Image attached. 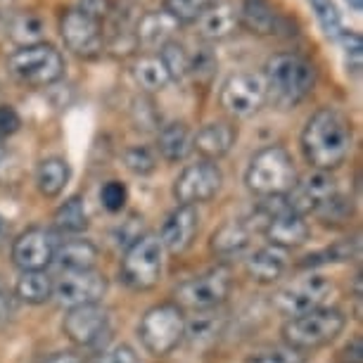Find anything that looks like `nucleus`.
<instances>
[{"instance_id": "nucleus-3", "label": "nucleus", "mask_w": 363, "mask_h": 363, "mask_svg": "<svg viewBox=\"0 0 363 363\" xmlns=\"http://www.w3.org/2000/svg\"><path fill=\"white\" fill-rule=\"evenodd\" d=\"M245 183L259 197H285L297 183V169L290 152L280 145H269L252 157Z\"/></svg>"}, {"instance_id": "nucleus-28", "label": "nucleus", "mask_w": 363, "mask_h": 363, "mask_svg": "<svg viewBox=\"0 0 363 363\" xmlns=\"http://www.w3.org/2000/svg\"><path fill=\"white\" fill-rule=\"evenodd\" d=\"M133 79L145 93H160L169 86V72L162 65L160 55H143L133 62Z\"/></svg>"}, {"instance_id": "nucleus-23", "label": "nucleus", "mask_w": 363, "mask_h": 363, "mask_svg": "<svg viewBox=\"0 0 363 363\" xmlns=\"http://www.w3.org/2000/svg\"><path fill=\"white\" fill-rule=\"evenodd\" d=\"M98 257L100 252L91 240H67V242L57 245V252H55V262L67 273L93 271V266L98 264Z\"/></svg>"}, {"instance_id": "nucleus-31", "label": "nucleus", "mask_w": 363, "mask_h": 363, "mask_svg": "<svg viewBox=\"0 0 363 363\" xmlns=\"http://www.w3.org/2000/svg\"><path fill=\"white\" fill-rule=\"evenodd\" d=\"M160 60H162V65L167 67L171 81L183 79L190 69V55L186 50V45L178 43V40H167V43L162 45Z\"/></svg>"}, {"instance_id": "nucleus-30", "label": "nucleus", "mask_w": 363, "mask_h": 363, "mask_svg": "<svg viewBox=\"0 0 363 363\" xmlns=\"http://www.w3.org/2000/svg\"><path fill=\"white\" fill-rule=\"evenodd\" d=\"M52 221H55V228L60 233H69V235L84 233L88 228V214H86L84 197L74 195L65 204H60L52 216Z\"/></svg>"}, {"instance_id": "nucleus-47", "label": "nucleus", "mask_w": 363, "mask_h": 363, "mask_svg": "<svg viewBox=\"0 0 363 363\" xmlns=\"http://www.w3.org/2000/svg\"><path fill=\"white\" fill-rule=\"evenodd\" d=\"M3 292H5V285H3V278H0V299H3Z\"/></svg>"}, {"instance_id": "nucleus-22", "label": "nucleus", "mask_w": 363, "mask_h": 363, "mask_svg": "<svg viewBox=\"0 0 363 363\" xmlns=\"http://www.w3.org/2000/svg\"><path fill=\"white\" fill-rule=\"evenodd\" d=\"M240 26L257 36H271L278 29V12L269 0H245L238 10Z\"/></svg>"}, {"instance_id": "nucleus-16", "label": "nucleus", "mask_w": 363, "mask_h": 363, "mask_svg": "<svg viewBox=\"0 0 363 363\" xmlns=\"http://www.w3.org/2000/svg\"><path fill=\"white\" fill-rule=\"evenodd\" d=\"M107 309H102L100 304H86L69 309L62 320L65 335L79 347H95L102 340V335H107Z\"/></svg>"}, {"instance_id": "nucleus-13", "label": "nucleus", "mask_w": 363, "mask_h": 363, "mask_svg": "<svg viewBox=\"0 0 363 363\" xmlns=\"http://www.w3.org/2000/svg\"><path fill=\"white\" fill-rule=\"evenodd\" d=\"M57 252V238L52 230L43 225H31L12 242V262L17 269L26 271H45L55 262Z\"/></svg>"}, {"instance_id": "nucleus-6", "label": "nucleus", "mask_w": 363, "mask_h": 363, "mask_svg": "<svg viewBox=\"0 0 363 363\" xmlns=\"http://www.w3.org/2000/svg\"><path fill=\"white\" fill-rule=\"evenodd\" d=\"M138 337L147 354L167 356L186 337V316L178 304H157L143 313Z\"/></svg>"}, {"instance_id": "nucleus-17", "label": "nucleus", "mask_w": 363, "mask_h": 363, "mask_svg": "<svg viewBox=\"0 0 363 363\" xmlns=\"http://www.w3.org/2000/svg\"><path fill=\"white\" fill-rule=\"evenodd\" d=\"M200 230V214L195 207H186V204H178L171 214L164 218L160 242L164 250H169L171 255H183Z\"/></svg>"}, {"instance_id": "nucleus-18", "label": "nucleus", "mask_w": 363, "mask_h": 363, "mask_svg": "<svg viewBox=\"0 0 363 363\" xmlns=\"http://www.w3.org/2000/svg\"><path fill=\"white\" fill-rule=\"evenodd\" d=\"M235 140L238 128L230 121H209L193 135V150H197L207 162H214L228 155Z\"/></svg>"}, {"instance_id": "nucleus-20", "label": "nucleus", "mask_w": 363, "mask_h": 363, "mask_svg": "<svg viewBox=\"0 0 363 363\" xmlns=\"http://www.w3.org/2000/svg\"><path fill=\"white\" fill-rule=\"evenodd\" d=\"M176 29H178V22L167 10H150L138 19L133 33H135L138 45L152 48V45H164L167 40H171V33Z\"/></svg>"}, {"instance_id": "nucleus-24", "label": "nucleus", "mask_w": 363, "mask_h": 363, "mask_svg": "<svg viewBox=\"0 0 363 363\" xmlns=\"http://www.w3.org/2000/svg\"><path fill=\"white\" fill-rule=\"evenodd\" d=\"M287 269V262H285V255L283 250H276V247H262L257 250L255 255L247 259V273L255 283H262V285H271L283 276Z\"/></svg>"}, {"instance_id": "nucleus-46", "label": "nucleus", "mask_w": 363, "mask_h": 363, "mask_svg": "<svg viewBox=\"0 0 363 363\" xmlns=\"http://www.w3.org/2000/svg\"><path fill=\"white\" fill-rule=\"evenodd\" d=\"M5 155H8V150H5L3 140H0V167H3V162H5Z\"/></svg>"}, {"instance_id": "nucleus-37", "label": "nucleus", "mask_w": 363, "mask_h": 363, "mask_svg": "<svg viewBox=\"0 0 363 363\" xmlns=\"http://www.w3.org/2000/svg\"><path fill=\"white\" fill-rule=\"evenodd\" d=\"M100 202L109 214H119L128 202V190L121 181H107L100 188Z\"/></svg>"}, {"instance_id": "nucleus-9", "label": "nucleus", "mask_w": 363, "mask_h": 363, "mask_svg": "<svg viewBox=\"0 0 363 363\" xmlns=\"http://www.w3.org/2000/svg\"><path fill=\"white\" fill-rule=\"evenodd\" d=\"M233 278L228 269H211L202 276H195L176 287L178 306H186L193 311H209L223 304L230 294Z\"/></svg>"}, {"instance_id": "nucleus-44", "label": "nucleus", "mask_w": 363, "mask_h": 363, "mask_svg": "<svg viewBox=\"0 0 363 363\" xmlns=\"http://www.w3.org/2000/svg\"><path fill=\"white\" fill-rule=\"evenodd\" d=\"M8 238H10V223L5 221L3 214H0V247H3V245L8 242Z\"/></svg>"}, {"instance_id": "nucleus-42", "label": "nucleus", "mask_w": 363, "mask_h": 363, "mask_svg": "<svg viewBox=\"0 0 363 363\" xmlns=\"http://www.w3.org/2000/svg\"><path fill=\"white\" fill-rule=\"evenodd\" d=\"M342 361L345 363H363V342L361 337H354L342 352Z\"/></svg>"}, {"instance_id": "nucleus-29", "label": "nucleus", "mask_w": 363, "mask_h": 363, "mask_svg": "<svg viewBox=\"0 0 363 363\" xmlns=\"http://www.w3.org/2000/svg\"><path fill=\"white\" fill-rule=\"evenodd\" d=\"M52 278L45 271H26L17 280L15 294L26 304H45L52 297Z\"/></svg>"}, {"instance_id": "nucleus-10", "label": "nucleus", "mask_w": 363, "mask_h": 363, "mask_svg": "<svg viewBox=\"0 0 363 363\" xmlns=\"http://www.w3.org/2000/svg\"><path fill=\"white\" fill-rule=\"evenodd\" d=\"M266 100H269V93H266L264 74L252 72H240L228 77L221 86V95H218L221 107L238 119H247V116L257 114Z\"/></svg>"}, {"instance_id": "nucleus-15", "label": "nucleus", "mask_w": 363, "mask_h": 363, "mask_svg": "<svg viewBox=\"0 0 363 363\" xmlns=\"http://www.w3.org/2000/svg\"><path fill=\"white\" fill-rule=\"evenodd\" d=\"M337 197V186L325 171H316V174L306 176L304 181L294 183V188L285 195V202L294 214H318L328 202Z\"/></svg>"}, {"instance_id": "nucleus-33", "label": "nucleus", "mask_w": 363, "mask_h": 363, "mask_svg": "<svg viewBox=\"0 0 363 363\" xmlns=\"http://www.w3.org/2000/svg\"><path fill=\"white\" fill-rule=\"evenodd\" d=\"M313 15H316V22L320 26V31L325 33L328 38H337L342 31V17L340 10L335 5V0H309Z\"/></svg>"}, {"instance_id": "nucleus-12", "label": "nucleus", "mask_w": 363, "mask_h": 363, "mask_svg": "<svg viewBox=\"0 0 363 363\" xmlns=\"http://www.w3.org/2000/svg\"><path fill=\"white\" fill-rule=\"evenodd\" d=\"M223 174L214 162H197L181 171L174 183V197L178 204L195 207L200 202H209L221 190Z\"/></svg>"}, {"instance_id": "nucleus-11", "label": "nucleus", "mask_w": 363, "mask_h": 363, "mask_svg": "<svg viewBox=\"0 0 363 363\" xmlns=\"http://www.w3.org/2000/svg\"><path fill=\"white\" fill-rule=\"evenodd\" d=\"M60 36L74 55L93 60L105 50V29L102 22L88 17L79 8H69L60 15Z\"/></svg>"}, {"instance_id": "nucleus-36", "label": "nucleus", "mask_w": 363, "mask_h": 363, "mask_svg": "<svg viewBox=\"0 0 363 363\" xmlns=\"http://www.w3.org/2000/svg\"><path fill=\"white\" fill-rule=\"evenodd\" d=\"M124 164L135 176H147V174H152L157 167V157L152 150L145 145H133L124 152Z\"/></svg>"}, {"instance_id": "nucleus-2", "label": "nucleus", "mask_w": 363, "mask_h": 363, "mask_svg": "<svg viewBox=\"0 0 363 363\" xmlns=\"http://www.w3.org/2000/svg\"><path fill=\"white\" fill-rule=\"evenodd\" d=\"M266 93L280 109L299 105L316 86V69L294 52H276L266 62Z\"/></svg>"}, {"instance_id": "nucleus-27", "label": "nucleus", "mask_w": 363, "mask_h": 363, "mask_svg": "<svg viewBox=\"0 0 363 363\" xmlns=\"http://www.w3.org/2000/svg\"><path fill=\"white\" fill-rule=\"evenodd\" d=\"M250 235H252V230L245 221H228L218 230H214L209 247L218 257H233V255H240V252L247 247Z\"/></svg>"}, {"instance_id": "nucleus-21", "label": "nucleus", "mask_w": 363, "mask_h": 363, "mask_svg": "<svg viewBox=\"0 0 363 363\" xmlns=\"http://www.w3.org/2000/svg\"><path fill=\"white\" fill-rule=\"evenodd\" d=\"M157 150L171 164L188 160V155L193 152V133L183 121H171L157 133Z\"/></svg>"}, {"instance_id": "nucleus-1", "label": "nucleus", "mask_w": 363, "mask_h": 363, "mask_svg": "<svg viewBox=\"0 0 363 363\" xmlns=\"http://www.w3.org/2000/svg\"><path fill=\"white\" fill-rule=\"evenodd\" d=\"M354 131L349 119L333 107L313 112L301 131V150L316 171L337 169L352 152Z\"/></svg>"}, {"instance_id": "nucleus-26", "label": "nucleus", "mask_w": 363, "mask_h": 363, "mask_svg": "<svg viewBox=\"0 0 363 363\" xmlns=\"http://www.w3.org/2000/svg\"><path fill=\"white\" fill-rule=\"evenodd\" d=\"M5 36H10L19 48L43 43L45 19L38 12H19L5 22Z\"/></svg>"}, {"instance_id": "nucleus-38", "label": "nucleus", "mask_w": 363, "mask_h": 363, "mask_svg": "<svg viewBox=\"0 0 363 363\" xmlns=\"http://www.w3.org/2000/svg\"><path fill=\"white\" fill-rule=\"evenodd\" d=\"M133 121H135V126L143 128V131L157 128V124H160V114H157V109H155V102L147 100V98L135 100V105H133Z\"/></svg>"}, {"instance_id": "nucleus-8", "label": "nucleus", "mask_w": 363, "mask_h": 363, "mask_svg": "<svg viewBox=\"0 0 363 363\" xmlns=\"http://www.w3.org/2000/svg\"><path fill=\"white\" fill-rule=\"evenodd\" d=\"M330 294H333L330 278L313 273V276L299 278L287 287H283V290L273 297V309H276L280 316L294 318V316H301V313L320 309Z\"/></svg>"}, {"instance_id": "nucleus-41", "label": "nucleus", "mask_w": 363, "mask_h": 363, "mask_svg": "<svg viewBox=\"0 0 363 363\" xmlns=\"http://www.w3.org/2000/svg\"><path fill=\"white\" fill-rule=\"evenodd\" d=\"M98 363H138V356L128 345H119L102 356Z\"/></svg>"}, {"instance_id": "nucleus-14", "label": "nucleus", "mask_w": 363, "mask_h": 363, "mask_svg": "<svg viewBox=\"0 0 363 363\" xmlns=\"http://www.w3.org/2000/svg\"><path fill=\"white\" fill-rule=\"evenodd\" d=\"M107 278L98 271H74L65 273L52 287V297L67 309H77L86 304H100L107 294Z\"/></svg>"}, {"instance_id": "nucleus-4", "label": "nucleus", "mask_w": 363, "mask_h": 363, "mask_svg": "<svg viewBox=\"0 0 363 363\" xmlns=\"http://www.w3.org/2000/svg\"><path fill=\"white\" fill-rule=\"evenodd\" d=\"M345 325H347V316L340 309H325V306H320L316 311L287 318L280 333H283L285 347H292L304 354L330 345L345 330Z\"/></svg>"}, {"instance_id": "nucleus-7", "label": "nucleus", "mask_w": 363, "mask_h": 363, "mask_svg": "<svg viewBox=\"0 0 363 363\" xmlns=\"http://www.w3.org/2000/svg\"><path fill=\"white\" fill-rule=\"evenodd\" d=\"M164 269V247L160 235L145 233L128 245L124 259H121V280L133 290H152L162 280Z\"/></svg>"}, {"instance_id": "nucleus-43", "label": "nucleus", "mask_w": 363, "mask_h": 363, "mask_svg": "<svg viewBox=\"0 0 363 363\" xmlns=\"http://www.w3.org/2000/svg\"><path fill=\"white\" fill-rule=\"evenodd\" d=\"M45 363H84V359L74 352H57V354L48 356Z\"/></svg>"}, {"instance_id": "nucleus-5", "label": "nucleus", "mask_w": 363, "mask_h": 363, "mask_svg": "<svg viewBox=\"0 0 363 363\" xmlns=\"http://www.w3.org/2000/svg\"><path fill=\"white\" fill-rule=\"evenodd\" d=\"M12 79L29 88H43L65 77V57L50 43L17 48L8 60Z\"/></svg>"}, {"instance_id": "nucleus-34", "label": "nucleus", "mask_w": 363, "mask_h": 363, "mask_svg": "<svg viewBox=\"0 0 363 363\" xmlns=\"http://www.w3.org/2000/svg\"><path fill=\"white\" fill-rule=\"evenodd\" d=\"M340 45L345 50V67H347V74H354L359 77L361 72V65H363V38L359 36L356 31H340Z\"/></svg>"}, {"instance_id": "nucleus-45", "label": "nucleus", "mask_w": 363, "mask_h": 363, "mask_svg": "<svg viewBox=\"0 0 363 363\" xmlns=\"http://www.w3.org/2000/svg\"><path fill=\"white\" fill-rule=\"evenodd\" d=\"M347 5L352 8L354 12H361L363 10V0H347Z\"/></svg>"}, {"instance_id": "nucleus-19", "label": "nucleus", "mask_w": 363, "mask_h": 363, "mask_svg": "<svg viewBox=\"0 0 363 363\" xmlns=\"http://www.w3.org/2000/svg\"><path fill=\"white\" fill-rule=\"evenodd\" d=\"M240 26L238 10L230 3H216L197 19V33L204 40H223L233 36Z\"/></svg>"}, {"instance_id": "nucleus-32", "label": "nucleus", "mask_w": 363, "mask_h": 363, "mask_svg": "<svg viewBox=\"0 0 363 363\" xmlns=\"http://www.w3.org/2000/svg\"><path fill=\"white\" fill-rule=\"evenodd\" d=\"M216 3L218 0H164V10H167L178 24H183V22H197V19Z\"/></svg>"}, {"instance_id": "nucleus-35", "label": "nucleus", "mask_w": 363, "mask_h": 363, "mask_svg": "<svg viewBox=\"0 0 363 363\" xmlns=\"http://www.w3.org/2000/svg\"><path fill=\"white\" fill-rule=\"evenodd\" d=\"M245 363H306V356L292 347H266L250 354Z\"/></svg>"}, {"instance_id": "nucleus-25", "label": "nucleus", "mask_w": 363, "mask_h": 363, "mask_svg": "<svg viewBox=\"0 0 363 363\" xmlns=\"http://www.w3.org/2000/svg\"><path fill=\"white\" fill-rule=\"evenodd\" d=\"M72 178V169L62 157H48L36 169V186L43 197H57L67 188Z\"/></svg>"}, {"instance_id": "nucleus-40", "label": "nucleus", "mask_w": 363, "mask_h": 363, "mask_svg": "<svg viewBox=\"0 0 363 363\" xmlns=\"http://www.w3.org/2000/svg\"><path fill=\"white\" fill-rule=\"evenodd\" d=\"M19 126H22V119H19L17 109L10 105H0V140L15 135Z\"/></svg>"}, {"instance_id": "nucleus-39", "label": "nucleus", "mask_w": 363, "mask_h": 363, "mask_svg": "<svg viewBox=\"0 0 363 363\" xmlns=\"http://www.w3.org/2000/svg\"><path fill=\"white\" fill-rule=\"evenodd\" d=\"M79 10L86 12L88 17L98 19V22H105L107 17L114 15V3L112 0H81Z\"/></svg>"}]
</instances>
